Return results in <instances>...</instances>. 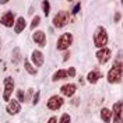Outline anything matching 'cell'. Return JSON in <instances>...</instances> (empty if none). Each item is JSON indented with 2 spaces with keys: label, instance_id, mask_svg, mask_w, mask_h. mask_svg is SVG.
Listing matches in <instances>:
<instances>
[{
  "label": "cell",
  "instance_id": "cell-4",
  "mask_svg": "<svg viewBox=\"0 0 123 123\" xmlns=\"http://www.w3.org/2000/svg\"><path fill=\"white\" fill-rule=\"evenodd\" d=\"M71 42H73V35L69 34V32H66V34H63L60 38L57 39L56 48H57V50H66L71 45Z\"/></svg>",
  "mask_w": 123,
  "mask_h": 123
},
{
  "label": "cell",
  "instance_id": "cell-26",
  "mask_svg": "<svg viewBox=\"0 0 123 123\" xmlns=\"http://www.w3.org/2000/svg\"><path fill=\"white\" fill-rule=\"evenodd\" d=\"M74 76H76V69L74 67H70L67 70V77H74Z\"/></svg>",
  "mask_w": 123,
  "mask_h": 123
},
{
  "label": "cell",
  "instance_id": "cell-14",
  "mask_svg": "<svg viewBox=\"0 0 123 123\" xmlns=\"http://www.w3.org/2000/svg\"><path fill=\"white\" fill-rule=\"evenodd\" d=\"M76 85L74 84H64L63 87L60 88V91H62V94L63 95H66V97H71L74 92H76Z\"/></svg>",
  "mask_w": 123,
  "mask_h": 123
},
{
  "label": "cell",
  "instance_id": "cell-25",
  "mask_svg": "<svg viewBox=\"0 0 123 123\" xmlns=\"http://www.w3.org/2000/svg\"><path fill=\"white\" fill-rule=\"evenodd\" d=\"M80 8H81V3H76V6L71 10V14H77V13L80 11Z\"/></svg>",
  "mask_w": 123,
  "mask_h": 123
},
{
  "label": "cell",
  "instance_id": "cell-29",
  "mask_svg": "<svg viewBox=\"0 0 123 123\" xmlns=\"http://www.w3.org/2000/svg\"><path fill=\"white\" fill-rule=\"evenodd\" d=\"M69 52H66V53H64V57H63V59H64V60H67V59H69Z\"/></svg>",
  "mask_w": 123,
  "mask_h": 123
},
{
  "label": "cell",
  "instance_id": "cell-28",
  "mask_svg": "<svg viewBox=\"0 0 123 123\" xmlns=\"http://www.w3.org/2000/svg\"><path fill=\"white\" fill-rule=\"evenodd\" d=\"M119 20H120V13H116L115 14V23H119Z\"/></svg>",
  "mask_w": 123,
  "mask_h": 123
},
{
  "label": "cell",
  "instance_id": "cell-8",
  "mask_svg": "<svg viewBox=\"0 0 123 123\" xmlns=\"http://www.w3.org/2000/svg\"><path fill=\"white\" fill-rule=\"evenodd\" d=\"M97 59L99 62L101 64H105L109 59H111V50L106 49V48H102L97 52Z\"/></svg>",
  "mask_w": 123,
  "mask_h": 123
},
{
  "label": "cell",
  "instance_id": "cell-27",
  "mask_svg": "<svg viewBox=\"0 0 123 123\" xmlns=\"http://www.w3.org/2000/svg\"><path fill=\"white\" fill-rule=\"evenodd\" d=\"M46 123H57V117H56V116H52V117H50Z\"/></svg>",
  "mask_w": 123,
  "mask_h": 123
},
{
  "label": "cell",
  "instance_id": "cell-13",
  "mask_svg": "<svg viewBox=\"0 0 123 123\" xmlns=\"http://www.w3.org/2000/svg\"><path fill=\"white\" fill-rule=\"evenodd\" d=\"M101 77H102V73H101L99 70H92V71H90L87 74V80H88L90 84H95Z\"/></svg>",
  "mask_w": 123,
  "mask_h": 123
},
{
  "label": "cell",
  "instance_id": "cell-7",
  "mask_svg": "<svg viewBox=\"0 0 123 123\" xmlns=\"http://www.w3.org/2000/svg\"><path fill=\"white\" fill-rule=\"evenodd\" d=\"M112 115H113V122L115 123H122V102L120 101L113 104Z\"/></svg>",
  "mask_w": 123,
  "mask_h": 123
},
{
  "label": "cell",
  "instance_id": "cell-12",
  "mask_svg": "<svg viewBox=\"0 0 123 123\" xmlns=\"http://www.w3.org/2000/svg\"><path fill=\"white\" fill-rule=\"evenodd\" d=\"M31 62H32L35 66L41 67V66L43 64V53L39 52V50H34L32 55H31Z\"/></svg>",
  "mask_w": 123,
  "mask_h": 123
},
{
  "label": "cell",
  "instance_id": "cell-1",
  "mask_svg": "<svg viewBox=\"0 0 123 123\" xmlns=\"http://www.w3.org/2000/svg\"><path fill=\"white\" fill-rule=\"evenodd\" d=\"M108 81L111 84H115V83H120L122 81V62H120V57H117V60L113 64V67L109 70V73H108Z\"/></svg>",
  "mask_w": 123,
  "mask_h": 123
},
{
  "label": "cell",
  "instance_id": "cell-10",
  "mask_svg": "<svg viewBox=\"0 0 123 123\" xmlns=\"http://www.w3.org/2000/svg\"><path fill=\"white\" fill-rule=\"evenodd\" d=\"M32 39L35 41V43H38L41 48L46 46V35L43 31H35L34 35H32Z\"/></svg>",
  "mask_w": 123,
  "mask_h": 123
},
{
  "label": "cell",
  "instance_id": "cell-15",
  "mask_svg": "<svg viewBox=\"0 0 123 123\" xmlns=\"http://www.w3.org/2000/svg\"><path fill=\"white\" fill-rule=\"evenodd\" d=\"M25 25H27V23H25V18H24V17H20V18L15 21L14 31L17 32V34H20V32H23V31L25 30Z\"/></svg>",
  "mask_w": 123,
  "mask_h": 123
},
{
  "label": "cell",
  "instance_id": "cell-24",
  "mask_svg": "<svg viewBox=\"0 0 123 123\" xmlns=\"http://www.w3.org/2000/svg\"><path fill=\"white\" fill-rule=\"evenodd\" d=\"M39 97H41V91H37V94H35L34 98H32V104H34V105H37L39 102Z\"/></svg>",
  "mask_w": 123,
  "mask_h": 123
},
{
  "label": "cell",
  "instance_id": "cell-11",
  "mask_svg": "<svg viewBox=\"0 0 123 123\" xmlns=\"http://www.w3.org/2000/svg\"><path fill=\"white\" fill-rule=\"evenodd\" d=\"M6 111H7V113H10V115H15V113H18L21 111V105H20V102L17 99L8 101V105L6 108Z\"/></svg>",
  "mask_w": 123,
  "mask_h": 123
},
{
  "label": "cell",
  "instance_id": "cell-21",
  "mask_svg": "<svg viewBox=\"0 0 123 123\" xmlns=\"http://www.w3.org/2000/svg\"><path fill=\"white\" fill-rule=\"evenodd\" d=\"M39 21H41V17L39 15H35L34 20H32V23H31V30H35V27L39 25Z\"/></svg>",
  "mask_w": 123,
  "mask_h": 123
},
{
  "label": "cell",
  "instance_id": "cell-23",
  "mask_svg": "<svg viewBox=\"0 0 123 123\" xmlns=\"http://www.w3.org/2000/svg\"><path fill=\"white\" fill-rule=\"evenodd\" d=\"M17 99H18V101H21V102H24V101H25V94H24L23 90L17 91Z\"/></svg>",
  "mask_w": 123,
  "mask_h": 123
},
{
  "label": "cell",
  "instance_id": "cell-16",
  "mask_svg": "<svg viewBox=\"0 0 123 123\" xmlns=\"http://www.w3.org/2000/svg\"><path fill=\"white\" fill-rule=\"evenodd\" d=\"M101 117L105 123H109L111 122V117H112V111H109L108 108H102L101 111Z\"/></svg>",
  "mask_w": 123,
  "mask_h": 123
},
{
  "label": "cell",
  "instance_id": "cell-19",
  "mask_svg": "<svg viewBox=\"0 0 123 123\" xmlns=\"http://www.w3.org/2000/svg\"><path fill=\"white\" fill-rule=\"evenodd\" d=\"M20 59H21L20 49H18V48H15L14 50H13V63H14V64H17V63L20 62Z\"/></svg>",
  "mask_w": 123,
  "mask_h": 123
},
{
  "label": "cell",
  "instance_id": "cell-17",
  "mask_svg": "<svg viewBox=\"0 0 123 123\" xmlns=\"http://www.w3.org/2000/svg\"><path fill=\"white\" fill-rule=\"evenodd\" d=\"M67 77V70H57L56 73L52 77V81H57V80H62V78H66Z\"/></svg>",
  "mask_w": 123,
  "mask_h": 123
},
{
  "label": "cell",
  "instance_id": "cell-6",
  "mask_svg": "<svg viewBox=\"0 0 123 123\" xmlns=\"http://www.w3.org/2000/svg\"><path fill=\"white\" fill-rule=\"evenodd\" d=\"M63 102H64V99H63L62 97L53 95V97H50V99L48 101V109H50V111H57V109L63 105Z\"/></svg>",
  "mask_w": 123,
  "mask_h": 123
},
{
  "label": "cell",
  "instance_id": "cell-18",
  "mask_svg": "<svg viewBox=\"0 0 123 123\" xmlns=\"http://www.w3.org/2000/svg\"><path fill=\"white\" fill-rule=\"evenodd\" d=\"M24 67H25V70H27L30 74H32V76H35V74L38 73V71H37V69H35V67H32V64H31L28 60L24 62Z\"/></svg>",
  "mask_w": 123,
  "mask_h": 123
},
{
  "label": "cell",
  "instance_id": "cell-9",
  "mask_svg": "<svg viewBox=\"0 0 123 123\" xmlns=\"http://www.w3.org/2000/svg\"><path fill=\"white\" fill-rule=\"evenodd\" d=\"M14 13L13 11H7L4 15H1V18H0V23L3 24L4 27H7V28H10V27H13V24H14Z\"/></svg>",
  "mask_w": 123,
  "mask_h": 123
},
{
  "label": "cell",
  "instance_id": "cell-20",
  "mask_svg": "<svg viewBox=\"0 0 123 123\" xmlns=\"http://www.w3.org/2000/svg\"><path fill=\"white\" fill-rule=\"evenodd\" d=\"M42 8H43L45 15H49V13H50V3L49 1H42Z\"/></svg>",
  "mask_w": 123,
  "mask_h": 123
},
{
  "label": "cell",
  "instance_id": "cell-5",
  "mask_svg": "<svg viewBox=\"0 0 123 123\" xmlns=\"http://www.w3.org/2000/svg\"><path fill=\"white\" fill-rule=\"evenodd\" d=\"M14 90V81L11 77H6L4 78V94H3V99L4 101H10V97L13 94Z\"/></svg>",
  "mask_w": 123,
  "mask_h": 123
},
{
  "label": "cell",
  "instance_id": "cell-22",
  "mask_svg": "<svg viewBox=\"0 0 123 123\" xmlns=\"http://www.w3.org/2000/svg\"><path fill=\"white\" fill-rule=\"evenodd\" d=\"M70 120H71V117H70L69 113H63L60 117V123H70Z\"/></svg>",
  "mask_w": 123,
  "mask_h": 123
},
{
  "label": "cell",
  "instance_id": "cell-3",
  "mask_svg": "<svg viewBox=\"0 0 123 123\" xmlns=\"http://www.w3.org/2000/svg\"><path fill=\"white\" fill-rule=\"evenodd\" d=\"M69 20H70L69 11H59V13L53 17V25L56 28H62V27H64L66 24H69Z\"/></svg>",
  "mask_w": 123,
  "mask_h": 123
},
{
  "label": "cell",
  "instance_id": "cell-2",
  "mask_svg": "<svg viewBox=\"0 0 123 123\" xmlns=\"http://www.w3.org/2000/svg\"><path fill=\"white\" fill-rule=\"evenodd\" d=\"M108 43V32L104 27H98L95 32H94V45L98 48H105V45Z\"/></svg>",
  "mask_w": 123,
  "mask_h": 123
}]
</instances>
